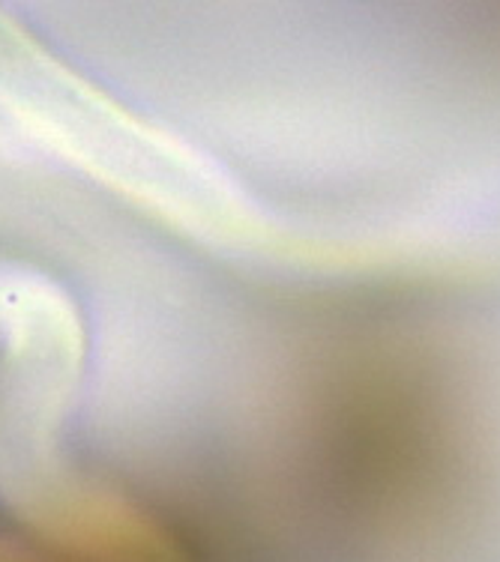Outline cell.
Returning <instances> with one entry per match:
<instances>
[{
  "mask_svg": "<svg viewBox=\"0 0 500 562\" xmlns=\"http://www.w3.org/2000/svg\"><path fill=\"white\" fill-rule=\"evenodd\" d=\"M264 473L273 497L336 539L420 548L477 499V425L446 357L399 336L309 353L279 401Z\"/></svg>",
  "mask_w": 500,
  "mask_h": 562,
  "instance_id": "6da1fadb",
  "label": "cell"
},
{
  "mask_svg": "<svg viewBox=\"0 0 500 562\" xmlns=\"http://www.w3.org/2000/svg\"><path fill=\"white\" fill-rule=\"evenodd\" d=\"M0 562H196L180 532L123 497H85L0 536Z\"/></svg>",
  "mask_w": 500,
  "mask_h": 562,
  "instance_id": "7a4b0ae2",
  "label": "cell"
}]
</instances>
